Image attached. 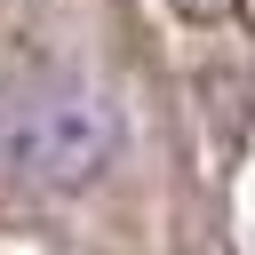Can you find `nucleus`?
<instances>
[{
    "label": "nucleus",
    "instance_id": "f257e3e1",
    "mask_svg": "<svg viewBox=\"0 0 255 255\" xmlns=\"http://www.w3.org/2000/svg\"><path fill=\"white\" fill-rule=\"evenodd\" d=\"M8 167L40 191H80L112 167L120 151V112L104 96H40L16 128H8Z\"/></svg>",
    "mask_w": 255,
    "mask_h": 255
}]
</instances>
